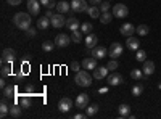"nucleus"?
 Wrapping results in <instances>:
<instances>
[{
  "label": "nucleus",
  "instance_id": "obj_1",
  "mask_svg": "<svg viewBox=\"0 0 161 119\" xmlns=\"http://www.w3.org/2000/svg\"><path fill=\"white\" fill-rule=\"evenodd\" d=\"M31 21H32L31 13H16L15 18H13V24L21 31H28L31 28Z\"/></svg>",
  "mask_w": 161,
  "mask_h": 119
},
{
  "label": "nucleus",
  "instance_id": "obj_2",
  "mask_svg": "<svg viewBox=\"0 0 161 119\" xmlns=\"http://www.w3.org/2000/svg\"><path fill=\"white\" fill-rule=\"evenodd\" d=\"M92 77H93V76H90L87 69H80V71H77L76 76H74V82H76L79 87H89V85H92Z\"/></svg>",
  "mask_w": 161,
  "mask_h": 119
},
{
  "label": "nucleus",
  "instance_id": "obj_3",
  "mask_svg": "<svg viewBox=\"0 0 161 119\" xmlns=\"http://www.w3.org/2000/svg\"><path fill=\"white\" fill-rule=\"evenodd\" d=\"M16 60V51L13 48H3L2 51V64H13Z\"/></svg>",
  "mask_w": 161,
  "mask_h": 119
},
{
  "label": "nucleus",
  "instance_id": "obj_4",
  "mask_svg": "<svg viewBox=\"0 0 161 119\" xmlns=\"http://www.w3.org/2000/svg\"><path fill=\"white\" fill-rule=\"evenodd\" d=\"M123 51H124V47H123V45H121L119 42H113V44L110 45V48H108V55L116 60L118 57L123 55Z\"/></svg>",
  "mask_w": 161,
  "mask_h": 119
},
{
  "label": "nucleus",
  "instance_id": "obj_5",
  "mask_svg": "<svg viewBox=\"0 0 161 119\" xmlns=\"http://www.w3.org/2000/svg\"><path fill=\"white\" fill-rule=\"evenodd\" d=\"M106 82H108V85L116 87V85H119V84H123V82H124V79H123V76H121L119 73L111 71V74L106 76Z\"/></svg>",
  "mask_w": 161,
  "mask_h": 119
},
{
  "label": "nucleus",
  "instance_id": "obj_6",
  "mask_svg": "<svg viewBox=\"0 0 161 119\" xmlns=\"http://www.w3.org/2000/svg\"><path fill=\"white\" fill-rule=\"evenodd\" d=\"M113 15H114V18H126L129 15V8L123 3H116L113 7Z\"/></svg>",
  "mask_w": 161,
  "mask_h": 119
},
{
  "label": "nucleus",
  "instance_id": "obj_7",
  "mask_svg": "<svg viewBox=\"0 0 161 119\" xmlns=\"http://www.w3.org/2000/svg\"><path fill=\"white\" fill-rule=\"evenodd\" d=\"M50 23H52L53 28L60 29V28H63V26H66V18L63 16V13H57V15H53L50 18Z\"/></svg>",
  "mask_w": 161,
  "mask_h": 119
},
{
  "label": "nucleus",
  "instance_id": "obj_8",
  "mask_svg": "<svg viewBox=\"0 0 161 119\" xmlns=\"http://www.w3.org/2000/svg\"><path fill=\"white\" fill-rule=\"evenodd\" d=\"M71 41H73V39H71L69 35H66V34H58V35L55 37V45L60 47V48H64V47H68V45L71 44Z\"/></svg>",
  "mask_w": 161,
  "mask_h": 119
},
{
  "label": "nucleus",
  "instance_id": "obj_9",
  "mask_svg": "<svg viewBox=\"0 0 161 119\" xmlns=\"http://www.w3.org/2000/svg\"><path fill=\"white\" fill-rule=\"evenodd\" d=\"M71 10L76 11V13H82V11H87L89 7H87L86 0H73L71 2Z\"/></svg>",
  "mask_w": 161,
  "mask_h": 119
},
{
  "label": "nucleus",
  "instance_id": "obj_10",
  "mask_svg": "<svg viewBox=\"0 0 161 119\" xmlns=\"http://www.w3.org/2000/svg\"><path fill=\"white\" fill-rule=\"evenodd\" d=\"M80 64H82V69L93 71V69L97 68V58H95V57H86Z\"/></svg>",
  "mask_w": 161,
  "mask_h": 119
},
{
  "label": "nucleus",
  "instance_id": "obj_11",
  "mask_svg": "<svg viewBox=\"0 0 161 119\" xmlns=\"http://www.w3.org/2000/svg\"><path fill=\"white\" fill-rule=\"evenodd\" d=\"M74 105H76V108H79V110H86L89 106V95L87 94H79L76 101H74Z\"/></svg>",
  "mask_w": 161,
  "mask_h": 119
},
{
  "label": "nucleus",
  "instance_id": "obj_12",
  "mask_svg": "<svg viewBox=\"0 0 161 119\" xmlns=\"http://www.w3.org/2000/svg\"><path fill=\"white\" fill-rule=\"evenodd\" d=\"M90 55L95 57L97 60H102V58H105L106 55H108V50H106V47H103V45H97V47L92 48Z\"/></svg>",
  "mask_w": 161,
  "mask_h": 119
},
{
  "label": "nucleus",
  "instance_id": "obj_13",
  "mask_svg": "<svg viewBox=\"0 0 161 119\" xmlns=\"http://www.w3.org/2000/svg\"><path fill=\"white\" fill-rule=\"evenodd\" d=\"M28 11L31 13V15L37 16L40 13V0H28Z\"/></svg>",
  "mask_w": 161,
  "mask_h": 119
},
{
  "label": "nucleus",
  "instance_id": "obj_14",
  "mask_svg": "<svg viewBox=\"0 0 161 119\" xmlns=\"http://www.w3.org/2000/svg\"><path fill=\"white\" fill-rule=\"evenodd\" d=\"M71 108H73V100H71V98L64 97V98L60 100V103H58V110H60L61 113H68Z\"/></svg>",
  "mask_w": 161,
  "mask_h": 119
},
{
  "label": "nucleus",
  "instance_id": "obj_15",
  "mask_svg": "<svg viewBox=\"0 0 161 119\" xmlns=\"http://www.w3.org/2000/svg\"><path fill=\"white\" fill-rule=\"evenodd\" d=\"M119 32H121V35H124V37H130V35H134V32H136V26L130 24V23H126V24L121 26Z\"/></svg>",
  "mask_w": 161,
  "mask_h": 119
},
{
  "label": "nucleus",
  "instance_id": "obj_16",
  "mask_svg": "<svg viewBox=\"0 0 161 119\" xmlns=\"http://www.w3.org/2000/svg\"><path fill=\"white\" fill-rule=\"evenodd\" d=\"M108 73H110V69L106 68V66H97L95 69H93V79H98V81H102V79H105L106 76H108Z\"/></svg>",
  "mask_w": 161,
  "mask_h": 119
},
{
  "label": "nucleus",
  "instance_id": "obj_17",
  "mask_svg": "<svg viewBox=\"0 0 161 119\" xmlns=\"http://www.w3.org/2000/svg\"><path fill=\"white\" fill-rule=\"evenodd\" d=\"M97 44H98V35L97 34H87L86 35V47L89 48V50H92L93 47H97Z\"/></svg>",
  "mask_w": 161,
  "mask_h": 119
},
{
  "label": "nucleus",
  "instance_id": "obj_18",
  "mask_svg": "<svg viewBox=\"0 0 161 119\" xmlns=\"http://www.w3.org/2000/svg\"><path fill=\"white\" fill-rule=\"evenodd\" d=\"M66 28H68L69 31H76V29H80V23L77 18L74 16H69V18H66Z\"/></svg>",
  "mask_w": 161,
  "mask_h": 119
},
{
  "label": "nucleus",
  "instance_id": "obj_19",
  "mask_svg": "<svg viewBox=\"0 0 161 119\" xmlns=\"http://www.w3.org/2000/svg\"><path fill=\"white\" fill-rule=\"evenodd\" d=\"M18 101H19V105L23 106V110H28V108H31V106H32L31 95H28V94H23V95L18 98Z\"/></svg>",
  "mask_w": 161,
  "mask_h": 119
},
{
  "label": "nucleus",
  "instance_id": "obj_20",
  "mask_svg": "<svg viewBox=\"0 0 161 119\" xmlns=\"http://www.w3.org/2000/svg\"><path fill=\"white\" fill-rule=\"evenodd\" d=\"M126 47H127L129 50H139V47H140L139 39H137V37H134V35L127 37V41H126Z\"/></svg>",
  "mask_w": 161,
  "mask_h": 119
},
{
  "label": "nucleus",
  "instance_id": "obj_21",
  "mask_svg": "<svg viewBox=\"0 0 161 119\" xmlns=\"http://www.w3.org/2000/svg\"><path fill=\"white\" fill-rule=\"evenodd\" d=\"M142 69H143V74H145V76H152V74L155 73V63L150 61V60H145Z\"/></svg>",
  "mask_w": 161,
  "mask_h": 119
},
{
  "label": "nucleus",
  "instance_id": "obj_22",
  "mask_svg": "<svg viewBox=\"0 0 161 119\" xmlns=\"http://www.w3.org/2000/svg\"><path fill=\"white\" fill-rule=\"evenodd\" d=\"M71 10V3H68L66 0H60V2L57 3V13H68Z\"/></svg>",
  "mask_w": 161,
  "mask_h": 119
},
{
  "label": "nucleus",
  "instance_id": "obj_23",
  "mask_svg": "<svg viewBox=\"0 0 161 119\" xmlns=\"http://www.w3.org/2000/svg\"><path fill=\"white\" fill-rule=\"evenodd\" d=\"M50 24H52V23H50V18H48V16H42V18L37 19V29H40V31L48 29Z\"/></svg>",
  "mask_w": 161,
  "mask_h": 119
},
{
  "label": "nucleus",
  "instance_id": "obj_24",
  "mask_svg": "<svg viewBox=\"0 0 161 119\" xmlns=\"http://www.w3.org/2000/svg\"><path fill=\"white\" fill-rule=\"evenodd\" d=\"M130 77L134 79V81H145L148 76L143 74V69H132L130 71Z\"/></svg>",
  "mask_w": 161,
  "mask_h": 119
},
{
  "label": "nucleus",
  "instance_id": "obj_25",
  "mask_svg": "<svg viewBox=\"0 0 161 119\" xmlns=\"http://www.w3.org/2000/svg\"><path fill=\"white\" fill-rule=\"evenodd\" d=\"M98 110H100V106L97 103H92V105H89V106L86 108V114H87V117H93L97 113H98Z\"/></svg>",
  "mask_w": 161,
  "mask_h": 119
},
{
  "label": "nucleus",
  "instance_id": "obj_26",
  "mask_svg": "<svg viewBox=\"0 0 161 119\" xmlns=\"http://www.w3.org/2000/svg\"><path fill=\"white\" fill-rule=\"evenodd\" d=\"M16 85H7L3 89V97L5 98H10V97H16Z\"/></svg>",
  "mask_w": 161,
  "mask_h": 119
},
{
  "label": "nucleus",
  "instance_id": "obj_27",
  "mask_svg": "<svg viewBox=\"0 0 161 119\" xmlns=\"http://www.w3.org/2000/svg\"><path fill=\"white\" fill-rule=\"evenodd\" d=\"M87 13H89V16H90V18H97V19H98L100 15H102V11H100L98 5H92V7H89Z\"/></svg>",
  "mask_w": 161,
  "mask_h": 119
},
{
  "label": "nucleus",
  "instance_id": "obj_28",
  "mask_svg": "<svg viewBox=\"0 0 161 119\" xmlns=\"http://www.w3.org/2000/svg\"><path fill=\"white\" fill-rule=\"evenodd\" d=\"M118 111H119V116H121V117H129V114H130V106H129V105H126V103H123V105H119Z\"/></svg>",
  "mask_w": 161,
  "mask_h": 119
},
{
  "label": "nucleus",
  "instance_id": "obj_29",
  "mask_svg": "<svg viewBox=\"0 0 161 119\" xmlns=\"http://www.w3.org/2000/svg\"><path fill=\"white\" fill-rule=\"evenodd\" d=\"M21 110H23L21 105H11L10 106V116L11 117H19L21 116Z\"/></svg>",
  "mask_w": 161,
  "mask_h": 119
},
{
  "label": "nucleus",
  "instance_id": "obj_30",
  "mask_svg": "<svg viewBox=\"0 0 161 119\" xmlns=\"http://www.w3.org/2000/svg\"><path fill=\"white\" fill-rule=\"evenodd\" d=\"M113 13H110V11H105V13H102V15H100V23L102 24H108V23H111V19H113Z\"/></svg>",
  "mask_w": 161,
  "mask_h": 119
},
{
  "label": "nucleus",
  "instance_id": "obj_31",
  "mask_svg": "<svg viewBox=\"0 0 161 119\" xmlns=\"http://www.w3.org/2000/svg\"><path fill=\"white\" fill-rule=\"evenodd\" d=\"M8 114H10V106L7 105L5 100H2V103H0V116H2V117H7Z\"/></svg>",
  "mask_w": 161,
  "mask_h": 119
},
{
  "label": "nucleus",
  "instance_id": "obj_32",
  "mask_svg": "<svg viewBox=\"0 0 161 119\" xmlns=\"http://www.w3.org/2000/svg\"><path fill=\"white\" fill-rule=\"evenodd\" d=\"M136 32H137L139 35H147V34L150 32V28H148L147 24H139L137 28H136Z\"/></svg>",
  "mask_w": 161,
  "mask_h": 119
},
{
  "label": "nucleus",
  "instance_id": "obj_33",
  "mask_svg": "<svg viewBox=\"0 0 161 119\" xmlns=\"http://www.w3.org/2000/svg\"><path fill=\"white\" fill-rule=\"evenodd\" d=\"M71 39H73L74 44H79L80 41H82V31H79V29L71 31Z\"/></svg>",
  "mask_w": 161,
  "mask_h": 119
},
{
  "label": "nucleus",
  "instance_id": "obj_34",
  "mask_svg": "<svg viewBox=\"0 0 161 119\" xmlns=\"http://www.w3.org/2000/svg\"><path fill=\"white\" fill-rule=\"evenodd\" d=\"M92 29H93V26H92L90 23H82V24H80V31H82L86 35H87V34H90V32H92Z\"/></svg>",
  "mask_w": 161,
  "mask_h": 119
},
{
  "label": "nucleus",
  "instance_id": "obj_35",
  "mask_svg": "<svg viewBox=\"0 0 161 119\" xmlns=\"http://www.w3.org/2000/svg\"><path fill=\"white\" fill-rule=\"evenodd\" d=\"M136 60H137V61H140V63H143V61L147 60V51L139 48V50H137V53H136Z\"/></svg>",
  "mask_w": 161,
  "mask_h": 119
},
{
  "label": "nucleus",
  "instance_id": "obj_36",
  "mask_svg": "<svg viewBox=\"0 0 161 119\" xmlns=\"http://www.w3.org/2000/svg\"><path fill=\"white\" fill-rule=\"evenodd\" d=\"M55 47H57L55 42H50V41H45V42L42 44V50H44V51H52Z\"/></svg>",
  "mask_w": 161,
  "mask_h": 119
},
{
  "label": "nucleus",
  "instance_id": "obj_37",
  "mask_svg": "<svg viewBox=\"0 0 161 119\" xmlns=\"http://www.w3.org/2000/svg\"><path fill=\"white\" fill-rule=\"evenodd\" d=\"M40 5H44L45 8H57L55 0H40Z\"/></svg>",
  "mask_w": 161,
  "mask_h": 119
},
{
  "label": "nucleus",
  "instance_id": "obj_38",
  "mask_svg": "<svg viewBox=\"0 0 161 119\" xmlns=\"http://www.w3.org/2000/svg\"><path fill=\"white\" fill-rule=\"evenodd\" d=\"M0 73H2V77H8L11 74V64H3Z\"/></svg>",
  "mask_w": 161,
  "mask_h": 119
},
{
  "label": "nucleus",
  "instance_id": "obj_39",
  "mask_svg": "<svg viewBox=\"0 0 161 119\" xmlns=\"http://www.w3.org/2000/svg\"><path fill=\"white\" fill-rule=\"evenodd\" d=\"M110 0H105V2H102L100 5H98V8H100V11L102 13H105V11H110Z\"/></svg>",
  "mask_w": 161,
  "mask_h": 119
},
{
  "label": "nucleus",
  "instance_id": "obj_40",
  "mask_svg": "<svg viewBox=\"0 0 161 119\" xmlns=\"http://www.w3.org/2000/svg\"><path fill=\"white\" fill-rule=\"evenodd\" d=\"M118 66H119L118 61H116L114 58H111V60L108 61V64H106V68H108L110 71H114V69H118Z\"/></svg>",
  "mask_w": 161,
  "mask_h": 119
},
{
  "label": "nucleus",
  "instance_id": "obj_41",
  "mask_svg": "<svg viewBox=\"0 0 161 119\" xmlns=\"http://www.w3.org/2000/svg\"><path fill=\"white\" fill-rule=\"evenodd\" d=\"M142 92H143V87H142V85H134V87H132V95H134V97L142 95Z\"/></svg>",
  "mask_w": 161,
  "mask_h": 119
},
{
  "label": "nucleus",
  "instance_id": "obj_42",
  "mask_svg": "<svg viewBox=\"0 0 161 119\" xmlns=\"http://www.w3.org/2000/svg\"><path fill=\"white\" fill-rule=\"evenodd\" d=\"M80 66H82V64H79L77 61H73V63L69 64V69L74 71V73H77V71H80Z\"/></svg>",
  "mask_w": 161,
  "mask_h": 119
},
{
  "label": "nucleus",
  "instance_id": "obj_43",
  "mask_svg": "<svg viewBox=\"0 0 161 119\" xmlns=\"http://www.w3.org/2000/svg\"><path fill=\"white\" fill-rule=\"evenodd\" d=\"M26 94L31 95V97L36 95V94H34V85H32V84H28V85H26Z\"/></svg>",
  "mask_w": 161,
  "mask_h": 119
},
{
  "label": "nucleus",
  "instance_id": "obj_44",
  "mask_svg": "<svg viewBox=\"0 0 161 119\" xmlns=\"http://www.w3.org/2000/svg\"><path fill=\"white\" fill-rule=\"evenodd\" d=\"M26 34H28L29 37H34V35H37V31H36V28H29L28 31H26Z\"/></svg>",
  "mask_w": 161,
  "mask_h": 119
},
{
  "label": "nucleus",
  "instance_id": "obj_45",
  "mask_svg": "<svg viewBox=\"0 0 161 119\" xmlns=\"http://www.w3.org/2000/svg\"><path fill=\"white\" fill-rule=\"evenodd\" d=\"M24 76H26V74H24V73L21 71L19 74H16V77H15V81H16V82H21V81H24Z\"/></svg>",
  "mask_w": 161,
  "mask_h": 119
},
{
  "label": "nucleus",
  "instance_id": "obj_46",
  "mask_svg": "<svg viewBox=\"0 0 161 119\" xmlns=\"http://www.w3.org/2000/svg\"><path fill=\"white\" fill-rule=\"evenodd\" d=\"M7 2H8V5H11V7H16V5L21 3V0H7Z\"/></svg>",
  "mask_w": 161,
  "mask_h": 119
},
{
  "label": "nucleus",
  "instance_id": "obj_47",
  "mask_svg": "<svg viewBox=\"0 0 161 119\" xmlns=\"http://www.w3.org/2000/svg\"><path fill=\"white\" fill-rule=\"evenodd\" d=\"M102 2H103V0H89V3H90V5H100Z\"/></svg>",
  "mask_w": 161,
  "mask_h": 119
},
{
  "label": "nucleus",
  "instance_id": "obj_48",
  "mask_svg": "<svg viewBox=\"0 0 161 119\" xmlns=\"http://www.w3.org/2000/svg\"><path fill=\"white\" fill-rule=\"evenodd\" d=\"M84 117H87V114H82V113H77V114L74 116V119H84Z\"/></svg>",
  "mask_w": 161,
  "mask_h": 119
},
{
  "label": "nucleus",
  "instance_id": "obj_49",
  "mask_svg": "<svg viewBox=\"0 0 161 119\" xmlns=\"http://www.w3.org/2000/svg\"><path fill=\"white\" fill-rule=\"evenodd\" d=\"M45 16H48V18H52V16H53V11H52V8H47V11H45Z\"/></svg>",
  "mask_w": 161,
  "mask_h": 119
},
{
  "label": "nucleus",
  "instance_id": "obj_50",
  "mask_svg": "<svg viewBox=\"0 0 161 119\" xmlns=\"http://www.w3.org/2000/svg\"><path fill=\"white\" fill-rule=\"evenodd\" d=\"M108 92V87H102L100 90H98V94H106Z\"/></svg>",
  "mask_w": 161,
  "mask_h": 119
},
{
  "label": "nucleus",
  "instance_id": "obj_51",
  "mask_svg": "<svg viewBox=\"0 0 161 119\" xmlns=\"http://www.w3.org/2000/svg\"><path fill=\"white\" fill-rule=\"evenodd\" d=\"M0 87H2V89L7 87V84H5V77H2V81H0Z\"/></svg>",
  "mask_w": 161,
  "mask_h": 119
},
{
  "label": "nucleus",
  "instance_id": "obj_52",
  "mask_svg": "<svg viewBox=\"0 0 161 119\" xmlns=\"http://www.w3.org/2000/svg\"><path fill=\"white\" fill-rule=\"evenodd\" d=\"M158 89H161V84H158Z\"/></svg>",
  "mask_w": 161,
  "mask_h": 119
},
{
  "label": "nucleus",
  "instance_id": "obj_53",
  "mask_svg": "<svg viewBox=\"0 0 161 119\" xmlns=\"http://www.w3.org/2000/svg\"><path fill=\"white\" fill-rule=\"evenodd\" d=\"M110 2H111V0H110Z\"/></svg>",
  "mask_w": 161,
  "mask_h": 119
}]
</instances>
